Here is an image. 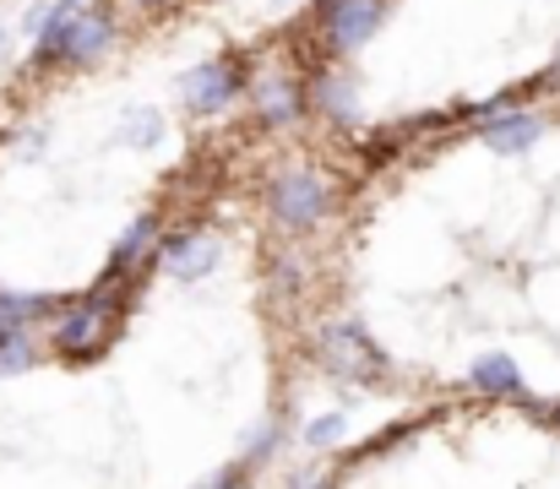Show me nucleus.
I'll return each mask as SVG.
<instances>
[{"mask_svg": "<svg viewBox=\"0 0 560 489\" xmlns=\"http://www.w3.org/2000/svg\"><path fill=\"white\" fill-rule=\"evenodd\" d=\"M115 316H120V294H115V289H93L88 300L60 305V311H55V348L71 353V359L98 353L104 337L115 331Z\"/></svg>", "mask_w": 560, "mask_h": 489, "instance_id": "1", "label": "nucleus"}, {"mask_svg": "<svg viewBox=\"0 0 560 489\" xmlns=\"http://www.w3.org/2000/svg\"><path fill=\"white\" fill-rule=\"evenodd\" d=\"M267 207L283 229H311L316 218H327L332 207V185L316 174V168H283L267 190Z\"/></svg>", "mask_w": 560, "mask_h": 489, "instance_id": "2", "label": "nucleus"}, {"mask_svg": "<svg viewBox=\"0 0 560 489\" xmlns=\"http://www.w3.org/2000/svg\"><path fill=\"white\" fill-rule=\"evenodd\" d=\"M322 38L338 49V55H349V49H360V44H371L375 27L386 22V0H322Z\"/></svg>", "mask_w": 560, "mask_h": 489, "instance_id": "3", "label": "nucleus"}, {"mask_svg": "<svg viewBox=\"0 0 560 489\" xmlns=\"http://www.w3.org/2000/svg\"><path fill=\"white\" fill-rule=\"evenodd\" d=\"M316 348H322V359H327L332 375H343V381H375L381 353H375L371 337H365L354 322H327L322 337H316Z\"/></svg>", "mask_w": 560, "mask_h": 489, "instance_id": "4", "label": "nucleus"}, {"mask_svg": "<svg viewBox=\"0 0 560 489\" xmlns=\"http://www.w3.org/2000/svg\"><path fill=\"white\" fill-rule=\"evenodd\" d=\"M159 261H164L175 278L196 283V278H207V272L223 261V240H218L212 229H186V234H170V240L159 245Z\"/></svg>", "mask_w": 560, "mask_h": 489, "instance_id": "5", "label": "nucleus"}, {"mask_svg": "<svg viewBox=\"0 0 560 489\" xmlns=\"http://www.w3.org/2000/svg\"><path fill=\"white\" fill-rule=\"evenodd\" d=\"M234 93H240V71H234L229 60H201V66H190L186 77H180V98H186L196 115L229 109Z\"/></svg>", "mask_w": 560, "mask_h": 489, "instance_id": "6", "label": "nucleus"}, {"mask_svg": "<svg viewBox=\"0 0 560 489\" xmlns=\"http://www.w3.org/2000/svg\"><path fill=\"white\" fill-rule=\"evenodd\" d=\"M109 44H115V16H109L104 5H88V11H77V22H71L66 66H93Z\"/></svg>", "mask_w": 560, "mask_h": 489, "instance_id": "7", "label": "nucleus"}, {"mask_svg": "<svg viewBox=\"0 0 560 489\" xmlns=\"http://www.w3.org/2000/svg\"><path fill=\"white\" fill-rule=\"evenodd\" d=\"M545 142V120L539 115H501V120H485V148L517 159V153H534Z\"/></svg>", "mask_w": 560, "mask_h": 489, "instance_id": "8", "label": "nucleus"}, {"mask_svg": "<svg viewBox=\"0 0 560 489\" xmlns=\"http://www.w3.org/2000/svg\"><path fill=\"white\" fill-rule=\"evenodd\" d=\"M250 104H256V115H261L267 126H289V120L300 115V88H294L283 71H267V77H256Z\"/></svg>", "mask_w": 560, "mask_h": 489, "instance_id": "9", "label": "nucleus"}, {"mask_svg": "<svg viewBox=\"0 0 560 489\" xmlns=\"http://www.w3.org/2000/svg\"><path fill=\"white\" fill-rule=\"evenodd\" d=\"M153 251H159V218L148 212V218H137V223L126 229V240L115 245V256H109V272H104V289H115V283H120V272L142 267Z\"/></svg>", "mask_w": 560, "mask_h": 489, "instance_id": "10", "label": "nucleus"}, {"mask_svg": "<svg viewBox=\"0 0 560 489\" xmlns=\"http://www.w3.org/2000/svg\"><path fill=\"white\" fill-rule=\"evenodd\" d=\"M474 386H479L485 397H523V392H528L523 364H517L512 353H485V359L474 364Z\"/></svg>", "mask_w": 560, "mask_h": 489, "instance_id": "11", "label": "nucleus"}, {"mask_svg": "<svg viewBox=\"0 0 560 489\" xmlns=\"http://www.w3.org/2000/svg\"><path fill=\"white\" fill-rule=\"evenodd\" d=\"M49 311H60L49 294H0V331H22L27 322H38Z\"/></svg>", "mask_w": 560, "mask_h": 489, "instance_id": "12", "label": "nucleus"}, {"mask_svg": "<svg viewBox=\"0 0 560 489\" xmlns=\"http://www.w3.org/2000/svg\"><path fill=\"white\" fill-rule=\"evenodd\" d=\"M311 98H316V109L332 115V120H349V115H354V88H349V77H332V71L316 77Z\"/></svg>", "mask_w": 560, "mask_h": 489, "instance_id": "13", "label": "nucleus"}, {"mask_svg": "<svg viewBox=\"0 0 560 489\" xmlns=\"http://www.w3.org/2000/svg\"><path fill=\"white\" fill-rule=\"evenodd\" d=\"M120 142L126 148H159L164 142V115L159 109H131L120 120Z\"/></svg>", "mask_w": 560, "mask_h": 489, "instance_id": "14", "label": "nucleus"}, {"mask_svg": "<svg viewBox=\"0 0 560 489\" xmlns=\"http://www.w3.org/2000/svg\"><path fill=\"white\" fill-rule=\"evenodd\" d=\"M38 359V348L27 342V331H0V375H16Z\"/></svg>", "mask_w": 560, "mask_h": 489, "instance_id": "15", "label": "nucleus"}, {"mask_svg": "<svg viewBox=\"0 0 560 489\" xmlns=\"http://www.w3.org/2000/svg\"><path fill=\"white\" fill-rule=\"evenodd\" d=\"M343 435H349V419H343V414H327V419H311V424H305V446H311V452H327V446H338Z\"/></svg>", "mask_w": 560, "mask_h": 489, "instance_id": "16", "label": "nucleus"}, {"mask_svg": "<svg viewBox=\"0 0 560 489\" xmlns=\"http://www.w3.org/2000/svg\"><path fill=\"white\" fill-rule=\"evenodd\" d=\"M272 283H278L283 294H294V289L305 283V278H300V261H294V256H278V261H272Z\"/></svg>", "mask_w": 560, "mask_h": 489, "instance_id": "17", "label": "nucleus"}, {"mask_svg": "<svg viewBox=\"0 0 560 489\" xmlns=\"http://www.w3.org/2000/svg\"><path fill=\"white\" fill-rule=\"evenodd\" d=\"M272 446H278V424H272V430H261V435H256V446H250V457H267V452H272Z\"/></svg>", "mask_w": 560, "mask_h": 489, "instance_id": "18", "label": "nucleus"}, {"mask_svg": "<svg viewBox=\"0 0 560 489\" xmlns=\"http://www.w3.org/2000/svg\"><path fill=\"white\" fill-rule=\"evenodd\" d=\"M212 489H240V479H234V474H229V479H218V485Z\"/></svg>", "mask_w": 560, "mask_h": 489, "instance_id": "19", "label": "nucleus"}, {"mask_svg": "<svg viewBox=\"0 0 560 489\" xmlns=\"http://www.w3.org/2000/svg\"><path fill=\"white\" fill-rule=\"evenodd\" d=\"M294 489H322V479H300V485Z\"/></svg>", "mask_w": 560, "mask_h": 489, "instance_id": "20", "label": "nucleus"}, {"mask_svg": "<svg viewBox=\"0 0 560 489\" xmlns=\"http://www.w3.org/2000/svg\"><path fill=\"white\" fill-rule=\"evenodd\" d=\"M142 5H159V0H142Z\"/></svg>", "mask_w": 560, "mask_h": 489, "instance_id": "21", "label": "nucleus"}, {"mask_svg": "<svg viewBox=\"0 0 560 489\" xmlns=\"http://www.w3.org/2000/svg\"><path fill=\"white\" fill-rule=\"evenodd\" d=\"M0 44H5V33H0Z\"/></svg>", "mask_w": 560, "mask_h": 489, "instance_id": "22", "label": "nucleus"}]
</instances>
